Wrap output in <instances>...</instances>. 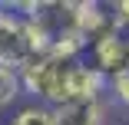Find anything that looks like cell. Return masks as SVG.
I'll use <instances>...</instances> for the list:
<instances>
[{
	"label": "cell",
	"instance_id": "8",
	"mask_svg": "<svg viewBox=\"0 0 129 125\" xmlns=\"http://www.w3.org/2000/svg\"><path fill=\"white\" fill-rule=\"evenodd\" d=\"M109 17H113V30L129 33V0H119V4H113V7H109Z\"/></svg>",
	"mask_w": 129,
	"mask_h": 125
},
{
	"label": "cell",
	"instance_id": "2",
	"mask_svg": "<svg viewBox=\"0 0 129 125\" xmlns=\"http://www.w3.org/2000/svg\"><path fill=\"white\" fill-rule=\"evenodd\" d=\"M30 59V40H27V20L13 13L10 4L0 7V66L20 69Z\"/></svg>",
	"mask_w": 129,
	"mask_h": 125
},
{
	"label": "cell",
	"instance_id": "4",
	"mask_svg": "<svg viewBox=\"0 0 129 125\" xmlns=\"http://www.w3.org/2000/svg\"><path fill=\"white\" fill-rule=\"evenodd\" d=\"M106 92V79L89 66V63H70L63 76V102H96ZM60 102V105H63Z\"/></svg>",
	"mask_w": 129,
	"mask_h": 125
},
{
	"label": "cell",
	"instance_id": "3",
	"mask_svg": "<svg viewBox=\"0 0 129 125\" xmlns=\"http://www.w3.org/2000/svg\"><path fill=\"white\" fill-rule=\"evenodd\" d=\"M89 53H93V69L103 79L122 76V72H129V33H119V30L106 33L89 46Z\"/></svg>",
	"mask_w": 129,
	"mask_h": 125
},
{
	"label": "cell",
	"instance_id": "9",
	"mask_svg": "<svg viewBox=\"0 0 129 125\" xmlns=\"http://www.w3.org/2000/svg\"><path fill=\"white\" fill-rule=\"evenodd\" d=\"M106 89L119 99V102L129 109V72H122V76H113V79H106Z\"/></svg>",
	"mask_w": 129,
	"mask_h": 125
},
{
	"label": "cell",
	"instance_id": "1",
	"mask_svg": "<svg viewBox=\"0 0 129 125\" xmlns=\"http://www.w3.org/2000/svg\"><path fill=\"white\" fill-rule=\"evenodd\" d=\"M70 63H76V59H60V56H53V53L30 56L27 63L17 69L20 92H30V95L40 99V105L56 109V105L63 102V76H66Z\"/></svg>",
	"mask_w": 129,
	"mask_h": 125
},
{
	"label": "cell",
	"instance_id": "6",
	"mask_svg": "<svg viewBox=\"0 0 129 125\" xmlns=\"http://www.w3.org/2000/svg\"><path fill=\"white\" fill-rule=\"evenodd\" d=\"M10 125H56V118H53V109L50 105L30 102V105L17 109V115L10 118Z\"/></svg>",
	"mask_w": 129,
	"mask_h": 125
},
{
	"label": "cell",
	"instance_id": "7",
	"mask_svg": "<svg viewBox=\"0 0 129 125\" xmlns=\"http://www.w3.org/2000/svg\"><path fill=\"white\" fill-rule=\"evenodd\" d=\"M17 95H20V76H17V69L0 66V109H7Z\"/></svg>",
	"mask_w": 129,
	"mask_h": 125
},
{
	"label": "cell",
	"instance_id": "5",
	"mask_svg": "<svg viewBox=\"0 0 129 125\" xmlns=\"http://www.w3.org/2000/svg\"><path fill=\"white\" fill-rule=\"evenodd\" d=\"M56 125H106V105L96 102H63L53 109Z\"/></svg>",
	"mask_w": 129,
	"mask_h": 125
}]
</instances>
